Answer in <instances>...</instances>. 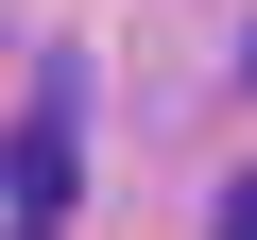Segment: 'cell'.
Listing matches in <instances>:
<instances>
[{"mask_svg":"<svg viewBox=\"0 0 257 240\" xmlns=\"http://www.w3.org/2000/svg\"><path fill=\"white\" fill-rule=\"evenodd\" d=\"M0 189H18V172H0Z\"/></svg>","mask_w":257,"mask_h":240,"instance_id":"cell-3","label":"cell"},{"mask_svg":"<svg viewBox=\"0 0 257 240\" xmlns=\"http://www.w3.org/2000/svg\"><path fill=\"white\" fill-rule=\"evenodd\" d=\"M18 240H52V223H18Z\"/></svg>","mask_w":257,"mask_h":240,"instance_id":"cell-2","label":"cell"},{"mask_svg":"<svg viewBox=\"0 0 257 240\" xmlns=\"http://www.w3.org/2000/svg\"><path fill=\"white\" fill-rule=\"evenodd\" d=\"M223 240H257V189H240V206H223Z\"/></svg>","mask_w":257,"mask_h":240,"instance_id":"cell-1","label":"cell"}]
</instances>
